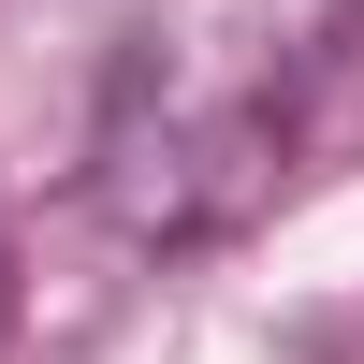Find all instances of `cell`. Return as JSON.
<instances>
[{
    "mask_svg": "<svg viewBox=\"0 0 364 364\" xmlns=\"http://www.w3.org/2000/svg\"><path fill=\"white\" fill-rule=\"evenodd\" d=\"M291 102V0H190L132 29L102 102V204L117 233H204L262 190Z\"/></svg>",
    "mask_w": 364,
    "mask_h": 364,
    "instance_id": "cell-1",
    "label": "cell"
}]
</instances>
